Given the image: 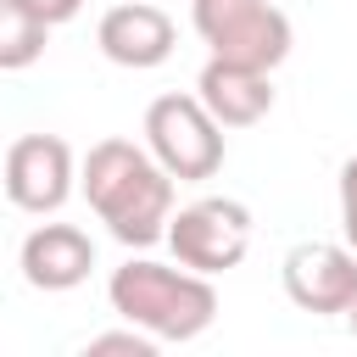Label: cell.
<instances>
[{"mask_svg":"<svg viewBox=\"0 0 357 357\" xmlns=\"http://www.w3.org/2000/svg\"><path fill=\"white\" fill-rule=\"evenodd\" d=\"M73 145L61 134H22L6 145V201L17 212H56L73 195Z\"/></svg>","mask_w":357,"mask_h":357,"instance_id":"6","label":"cell"},{"mask_svg":"<svg viewBox=\"0 0 357 357\" xmlns=\"http://www.w3.org/2000/svg\"><path fill=\"white\" fill-rule=\"evenodd\" d=\"M195 95L206 100V112L223 128H251V123H262L273 112V73H257V67L212 56L201 67V78H195Z\"/></svg>","mask_w":357,"mask_h":357,"instance_id":"10","label":"cell"},{"mask_svg":"<svg viewBox=\"0 0 357 357\" xmlns=\"http://www.w3.org/2000/svg\"><path fill=\"white\" fill-rule=\"evenodd\" d=\"M45 39H50V22L33 17L28 6L17 0H0V67L6 73H22L45 56Z\"/></svg>","mask_w":357,"mask_h":357,"instance_id":"11","label":"cell"},{"mask_svg":"<svg viewBox=\"0 0 357 357\" xmlns=\"http://www.w3.org/2000/svg\"><path fill=\"white\" fill-rule=\"evenodd\" d=\"M95 45H100L106 61L134 67V73H151V67H162V61L173 56L178 33H173V17H167L162 6H151V0H128V6H112V11L100 17Z\"/></svg>","mask_w":357,"mask_h":357,"instance_id":"8","label":"cell"},{"mask_svg":"<svg viewBox=\"0 0 357 357\" xmlns=\"http://www.w3.org/2000/svg\"><path fill=\"white\" fill-rule=\"evenodd\" d=\"M106 301L123 324H134L156 340H195L218 318L212 273H195L184 262L167 268V262H151V257H128L123 268H112Z\"/></svg>","mask_w":357,"mask_h":357,"instance_id":"2","label":"cell"},{"mask_svg":"<svg viewBox=\"0 0 357 357\" xmlns=\"http://www.w3.org/2000/svg\"><path fill=\"white\" fill-rule=\"evenodd\" d=\"M17 6H28V11H33V17H45V22H50V28H56V22H73V17H78V6H84V0H17Z\"/></svg>","mask_w":357,"mask_h":357,"instance_id":"14","label":"cell"},{"mask_svg":"<svg viewBox=\"0 0 357 357\" xmlns=\"http://www.w3.org/2000/svg\"><path fill=\"white\" fill-rule=\"evenodd\" d=\"M340 234L357 251V156L340 162Z\"/></svg>","mask_w":357,"mask_h":357,"instance_id":"13","label":"cell"},{"mask_svg":"<svg viewBox=\"0 0 357 357\" xmlns=\"http://www.w3.org/2000/svg\"><path fill=\"white\" fill-rule=\"evenodd\" d=\"M195 33L206 39L212 56L273 73L290 56V17L273 0H195L190 6Z\"/></svg>","mask_w":357,"mask_h":357,"instance_id":"4","label":"cell"},{"mask_svg":"<svg viewBox=\"0 0 357 357\" xmlns=\"http://www.w3.org/2000/svg\"><path fill=\"white\" fill-rule=\"evenodd\" d=\"M106 351H123V357H156V335H145V329H117V335H89V346H84V357H106Z\"/></svg>","mask_w":357,"mask_h":357,"instance_id":"12","label":"cell"},{"mask_svg":"<svg viewBox=\"0 0 357 357\" xmlns=\"http://www.w3.org/2000/svg\"><path fill=\"white\" fill-rule=\"evenodd\" d=\"M17 262H22V279H28L33 290H73V284H84L89 268H95V240H89L78 223H39V229L22 240Z\"/></svg>","mask_w":357,"mask_h":357,"instance_id":"9","label":"cell"},{"mask_svg":"<svg viewBox=\"0 0 357 357\" xmlns=\"http://www.w3.org/2000/svg\"><path fill=\"white\" fill-rule=\"evenodd\" d=\"M145 145L178 184H201L223 167V123L201 95H156L145 106Z\"/></svg>","mask_w":357,"mask_h":357,"instance_id":"3","label":"cell"},{"mask_svg":"<svg viewBox=\"0 0 357 357\" xmlns=\"http://www.w3.org/2000/svg\"><path fill=\"white\" fill-rule=\"evenodd\" d=\"M346 324H351V335H357V301H351V312H346Z\"/></svg>","mask_w":357,"mask_h":357,"instance_id":"15","label":"cell"},{"mask_svg":"<svg viewBox=\"0 0 357 357\" xmlns=\"http://www.w3.org/2000/svg\"><path fill=\"white\" fill-rule=\"evenodd\" d=\"M78 190L89 201V212L112 229V240L145 251L156 240H167V223H173V190L178 178L151 156V145H134V139H100L89 145L84 167H78Z\"/></svg>","mask_w":357,"mask_h":357,"instance_id":"1","label":"cell"},{"mask_svg":"<svg viewBox=\"0 0 357 357\" xmlns=\"http://www.w3.org/2000/svg\"><path fill=\"white\" fill-rule=\"evenodd\" d=\"M251 206L245 201H229V195H201L190 206L173 212L167 223V245L184 268L195 273H229L245 262L251 251Z\"/></svg>","mask_w":357,"mask_h":357,"instance_id":"5","label":"cell"},{"mask_svg":"<svg viewBox=\"0 0 357 357\" xmlns=\"http://www.w3.org/2000/svg\"><path fill=\"white\" fill-rule=\"evenodd\" d=\"M279 279H284V296L301 312H324V318L351 312V301H357V251L335 245V240H301V245L284 251Z\"/></svg>","mask_w":357,"mask_h":357,"instance_id":"7","label":"cell"}]
</instances>
